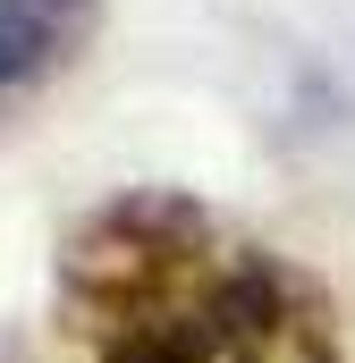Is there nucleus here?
Listing matches in <instances>:
<instances>
[{"mask_svg": "<svg viewBox=\"0 0 355 363\" xmlns=\"http://www.w3.org/2000/svg\"><path fill=\"white\" fill-rule=\"evenodd\" d=\"M60 330L85 363H347L322 279L186 186H119L60 237Z\"/></svg>", "mask_w": 355, "mask_h": 363, "instance_id": "obj_1", "label": "nucleus"}, {"mask_svg": "<svg viewBox=\"0 0 355 363\" xmlns=\"http://www.w3.org/2000/svg\"><path fill=\"white\" fill-rule=\"evenodd\" d=\"M102 26V0H0V110L43 93Z\"/></svg>", "mask_w": 355, "mask_h": 363, "instance_id": "obj_2", "label": "nucleus"}]
</instances>
